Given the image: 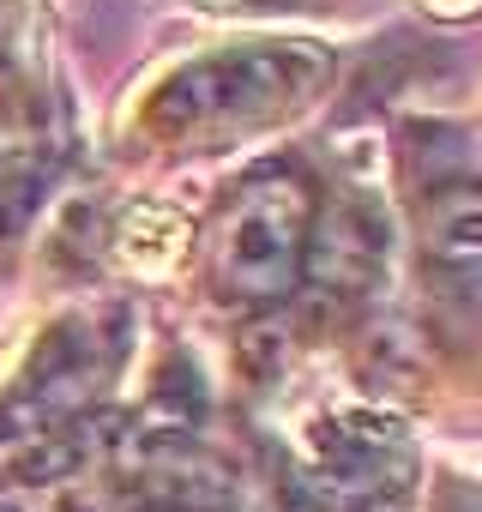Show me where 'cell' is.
I'll return each instance as SVG.
<instances>
[{
	"mask_svg": "<svg viewBox=\"0 0 482 512\" xmlns=\"http://www.w3.org/2000/svg\"><path fill=\"white\" fill-rule=\"evenodd\" d=\"M326 79H332V55L314 49V43H260V49L205 55V61L169 73L151 91L145 127H157V133H193V127L284 121Z\"/></svg>",
	"mask_w": 482,
	"mask_h": 512,
	"instance_id": "1",
	"label": "cell"
},
{
	"mask_svg": "<svg viewBox=\"0 0 482 512\" xmlns=\"http://www.w3.org/2000/svg\"><path fill=\"white\" fill-rule=\"evenodd\" d=\"M314 187L302 169H254L229 193L211 229V278L229 302L272 308L308 272V235H314Z\"/></svg>",
	"mask_w": 482,
	"mask_h": 512,
	"instance_id": "2",
	"label": "cell"
},
{
	"mask_svg": "<svg viewBox=\"0 0 482 512\" xmlns=\"http://www.w3.org/2000/svg\"><path fill=\"white\" fill-rule=\"evenodd\" d=\"M121 458H127V488L151 512H235V500H241L235 470L217 452L193 446L187 434L181 440L133 434Z\"/></svg>",
	"mask_w": 482,
	"mask_h": 512,
	"instance_id": "3",
	"label": "cell"
},
{
	"mask_svg": "<svg viewBox=\"0 0 482 512\" xmlns=\"http://www.w3.org/2000/svg\"><path fill=\"white\" fill-rule=\"evenodd\" d=\"M386 253H392V235H386V217L374 199H326L314 211V235H308V272L320 290L332 296H368L380 278H386Z\"/></svg>",
	"mask_w": 482,
	"mask_h": 512,
	"instance_id": "4",
	"label": "cell"
},
{
	"mask_svg": "<svg viewBox=\"0 0 482 512\" xmlns=\"http://www.w3.org/2000/svg\"><path fill=\"white\" fill-rule=\"evenodd\" d=\"M422 241L440 272L482 266V181H446L422 205Z\"/></svg>",
	"mask_w": 482,
	"mask_h": 512,
	"instance_id": "5",
	"label": "cell"
},
{
	"mask_svg": "<svg viewBox=\"0 0 482 512\" xmlns=\"http://www.w3.org/2000/svg\"><path fill=\"white\" fill-rule=\"evenodd\" d=\"M187 253V217L169 205H133L121 223V260L139 278H163L175 260Z\"/></svg>",
	"mask_w": 482,
	"mask_h": 512,
	"instance_id": "6",
	"label": "cell"
},
{
	"mask_svg": "<svg viewBox=\"0 0 482 512\" xmlns=\"http://www.w3.org/2000/svg\"><path fill=\"white\" fill-rule=\"evenodd\" d=\"M37 199H43V163H31V157H0V241L19 235L37 217Z\"/></svg>",
	"mask_w": 482,
	"mask_h": 512,
	"instance_id": "7",
	"label": "cell"
},
{
	"mask_svg": "<svg viewBox=\"0 0 482 512\" xmlns=\"http://www.w3.org/2000/svg\"><path fill=\"white\" fill-rule=\"evenodd\" d=\"M440 290L452 296L458 314H470L482 326V266H458V272H440Z\"/></svg>",
	"mask_w": 482,
	"mask_h": 512,
	"instance_id": "8",
	"label": "cell"
},
{
	"mask_svg": "<svg viewBox=\"0 0 482 512\" xmlns=\"http://www.w3.org/2000/svg\"><path fill=\"white\" fill-rule=\"evenodd\" d=\"M205 7H229V13H254V7H296V0H205Z\"/></svg>",
	"mask_w": 482,
	"mask_h": 512,
	"instance_id": "9",
	"label": "cell"
},
{
	"mask_svg": "<svg viewBox=\"0 0 482 512\" xmlns=\"http://www.w3.org/2000/svg\"><path fill=\"white\" fill-rule=\"evenodd\" d=\"M434 13H446V19H458V13H470V7H482V0H428Z\"/></svg>",
	"mask_w": 482,
	"mask_h": 512,
	"instance_id": "10",
	"label": "cell"
}]
</instances>
